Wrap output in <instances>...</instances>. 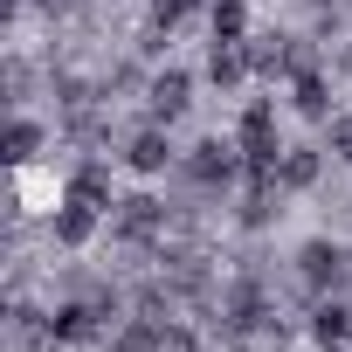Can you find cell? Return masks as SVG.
I'll return each instance as SVG.
<instances>
[{"label": "cell", "mask_w": 352, "mask_h": 352, "mask_svg": "<svg viewBox=\"0 0 352 352\" xmlns=\"http://www.w3.org/2000/svg\"><path fill=\"white\" fill-rule=\"evenodd\" d=\"M104 208H111V173L104 166H76L69 173V194H63V214H56V242L63 249H83L97 235Z\"/></svg>", "instance_id": "cell-1"}, {"label": "cell", "mask_w": 352, "mask_h": 352, "mask_svg": "<svg viewBox=\"0 0 352 352\" xmlns=\"http://www.w3.org/2000/svg\"><path fill=\"white\" fill-rule=\"evenodd\" d=\"M242 166H249V180H276V166H283L276 111H270V104H249V111H242Z\"/></svg>", "instance_id": "cell-2"}, {"label": "cell", "mask_w": 352, "mask_h": 352, "mask_svg": "<svg viewBox=\"0 0 352 352\" xmlns=\"http://www.w3.org/2000/svg\"><path fill=\"white\" fill-rule=\"evenodd\" d=\"M235 152H242V145H221V138H201V145L187 152V180H194V187H228V180H235V166H242Z\"/></svg>", "instance_id": "cell-3"}, {"label": "cell", "mask_w": 352, "mask_h": 352, "mask_svg": "<svg viewBox=\"0 0 352 352\" xmlns=\"http://www.w3.org/2000/svg\"><path fill=\"white\" fill-rule=\"evenodd\" d=\"M187 104H194V83H187V69H159V76H152V118H159V124H173Z\"/></svg>", "instance_id": "cell-4"}, {"label": "cell", "mask_w": 352, "mask_h": 352, "mask_svg": "<svg viewBox=\"0 0 352 352\" xmlns=\"http://www.w3.org/2000/svg\"><path fill=\"white\" fill-rule=\"evenodd\" d=\"M297 270H304V283H311V290H331V283L345 276V256H338L331 242H304V256H297Z\"/></svg>", "instance_id": "cell-5"}, {"label": "cell", "mask_w": 352, "mask_h": 352, "mask_svg": "<svg viewBox=\"0 0 352 352\" xmlns=\"http://www.w3.org/2000/svg\"><path fill=\"white\" fill-rule=\"evenodd\" d=\"M311 338L338 352V345L352 338V311H345V304H318V311H311Z\"/></svg>", "instance_id": "cell-6"}, {"label": "cell", "mask_w": 352, "mask_h": 352, "mask_svg": "<svg viewBox=\"0 0 352 352\" xmlns=\"http://www.w3.org/2000/svg\"><path fill=\"white\" fill-rule=\"evenodd\" d=\"M208 76H214V83H242V76H249V49H242V42H214V49H208Z\"/></svg>", "instance_id": "cell-7"}, {"label": "cell", "mask_w": 352, "mask_h": 352, "mask_svg": "<svg viewBox=\"0 0 352 352\" xmlns=\"http://www.w3.org/2000/svg\"><path fill=\"white\" fill-rule=\"evenodd\" d=\"M124 159H131L138 173H159V166L173 159V145H166V131H159V124H145V131L131 138V152H124Z\"/></svg>", "instance_id": "cell-8"}, {"label": "cell", "mask_w": 352, "mask_h": 352, "mask_svg": "<svg viewBox=\"0 0 352 352\" xmlns=\"http://www.w3.org/2000/svg\"><path fill=\"white\" fill-rule=\"evenodd\" d=\"M49 331H56V338H90V331H97V304H63V311L49 318Z\"/></svg>", "instance_id": "cell-9"}, {"label": "cell", "mask_w": 352, "mask_h": 352, "mask_svg": "<svg viewBox=\"0 0 352 352\" xmlns=\"http://www.w3.org/2000/svg\"><path fill=\"white\" fill-rule=\"evenodd\" d=\"M311 180H318V152H311V145L283 152V166H276V187H311Z\"/></svg>", "instance_id": "cell-10"}, {"label": "cell", "mask_w": 352, "mask_h": 352, "mask_svg": "<svg viewBox=\"0 0 352 352\" xmlns=\"http://www.w3.org/2000/svg\"><path fill=\"white\" fill-rule=\"evenodd\" d=\"M214 42H249V8L242 0H214Z\"/></svg>", "instance_id": "cell-11"}, {"label": "cell", "mask_w": 352, "mask_h": 352, "mask_svg": "<svg viewBox=\"0 0 352 352\" xmlns=\"http://www.w3.org/2000/svg\"><path fill=\"white\" fill-rule=\"evenodd\" d=\"M297 111H304V118H324V111H331V90H324L318 69H297Z\"/></svg>", "instance_id": "cell-12"}, {"label": "cell", "mask_w": 352, "mask_h": 352, "mask_svg": "<svg viewBox=\"0 0 352 352\" xmlns=\"http://www.w3.org/2000/svg\"><path fill=\"white\" fill-rule=\"evenodd\" d=\"M118 228H124V235H152V228H159V201H145V194H131V201L118 208Z\"/></svg>", "instance_id": "cell-13"}, {"label": "cell", "mask_w": 352, "mask_h": 352, "mask_svg": "<svg viewBox=\"0 0 352 352\" xmlns=\"http://www.w3.org/2000/svg\"><path fill=\"white\" fill-rule=\"evenodd\" d=\"M35 145H42V124H28V118H14V131H8V159L21 166V159H35Z\"/></svg>", "instance_id": "cell-14"}, {"label": "cell", "mask_w": 352, "mask_h": 352, "mask_svg": "<svg viewBox=\"0 0 352 352\" xmlns=\"http://www.w3.org/2000/svg\"><path fill=\"white\" fill-rule=\"evenodd\" d=\"M194 8H201V0H152V28H173V21L194 14Z\"/></svg>", "instance_id": "cell-15"}, {"label": "cell", "mask_w": 352, "mask_h": 352, "mask_svg": "<svg viewBox=\"0 0 352 352\" xmlns=\"http://www.w3.org/2000/svg\"><path fill=\"white\" fill-rule=\"evenodd\" d=\"M331 152L352 159V118H331Z\"/></svg>", "instance_id": "cell-16"}, {"label": "cell", "mask_w": 352, "mask_h": 352, "mask_svg": "<svg viewBox=\"0 0 352 352\" xmlns=\"http://www.w3.org/2000/svg\"><path fill=\"white\" fill-rule=\"evenodd\" d=\"M318 8H324V0H318Z\"/></svg>", "instance_id": "cell-17"}]
</instances>
